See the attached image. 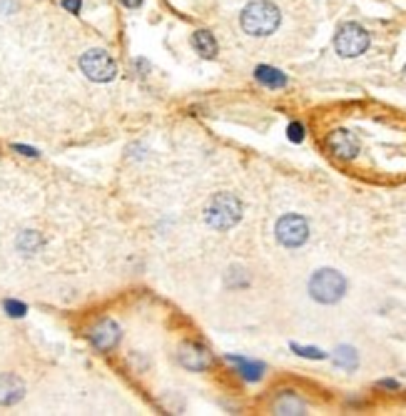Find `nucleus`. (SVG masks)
Returning a JSON list of instances; mask_svg holds the SVG:
<instances>
[{
  "mask_svg": "<svg viewBox=\"0 0 406 416\" xmlns=\"http://www.w3.org/2000/svg\"><path fill=\"white\" fill-rule=\"evenodd\" d=\"M279 20H282V13H279L274 3H270V0H252L242 10L240 23L245 33L255 35V38H265V35H272L279 28Z\"/></svg>",
  "mask_w": 406,
  "mask_h": 416,
  "instance_id": "f257e3e1",
  "label": "nucleus"
},
{
  "mask_svg": "<svg viewBox=\"0 0 406 416\" xmlns=\"http://www.w3.org/2000/svg\"><path fill=\"white\" fill-rule=\"evenodd\" d=\"M242 217V202L232 192H217L210 200L205 212V220L215 230H230L240 222Z\"/></svg>",
  "mask_w": 406,
  "mask_h": 416,
  "instance_id": "f03ea898",
  "label": "nucleus"
},
{
  "mask_svg": "<svg viewBox=\"0 0 406 416\" xmlns=\"http://www.w3.org/2000/svg\"><path fill=\"white\" fill-rule=\"evenodd\" d=\"M347 292V279L337 270H319L309 279V294L322 304H334Z\"/></svg>",
  "mask_w": 406,
  "mask_h": 416,
  "instance_id": "7ed1b4c3",
  "label": "nucleus"
},
{
  "mask_svg": "<svg viewBox=\"0 0 406 416\" xmlns=\"http://www.w3.org/2000/svg\"><path fill=\"white\" fill-rule=\"evenodd\" d=\"M334 48L342 58H357L369 48V33L359 23H344L334 38Z\"/></svg>",
  "mask_w": 406,
  "mask_h": 416,
  "instance_id": "20e7f679",
  "label": "nucleus"
},
{
  "mask_svg": "<svg viewBox=\"0 0 406 416\" xmlns=\"http://www.w3.org/2000/svg\"><path fill=\"white\" fill-rule=\"evenodd\" d=\"M80 70L88 75L93 83H110V80L118 75V65L110 58L105 50H88V53L80 58Z\"/></svg>",
  "mask_w": 406,
  "mask_h": 416,
  "instance_id": "39448f33",
  "label": "nucleus"
},
{
  "mask_svg": "<svg viewBox=\"0 0 406 416\" xmlns=\"http://www.w3.org/2000/svg\"><path fill=\"white\" fill-rule=\"evenodd\" d=\"M277 240L282 242L284 247H302L309 237V225L304 217L299 215H284L282 220L277 222Z\"/></svg>",
  "mask_w": 406,
  "mask_h": 416,
  "instance_id": "423d86ee",
  "label": "nucleus"
},
{
  "mask_svg": "<svg viewBox=\"0 0 406 416\" xmlns=\"http://www.w3.org/2000/svg\"><path fill=\"white\" fill-rule=\"evenodd\" d=\"M177 357H180L182 367L190 369V372H205V369L212 367V354L202 344H195V342L182 344Z\"/></svg>",
  "mask_w": 406,
  "mask_h": 416,
  "instance_id": "0eeeda50",
  "label": "nucleus"
},
{
  "mask_svg": "<svg viewBox=\"0 0 406 416\" xmlns=\"http://www.w3.org/2000/svg\"><path fill=\"white\" fill-rule=\"evenodd\" d=\"M327 147L339 160H354L359 155V140L349 130H334V133H329Z\"/></svg>",
  "mask_w": 406,
  "mask_h": 416,
  "instance_id": "6e6552de",
  "label": "nucleus"
},
{
  "mask_svg": "<svg viewBox=\"0 0 406 416\" xmlns=\"http://www.w3.org/2000/svg\"><path fill=\"white\" fill-rule=\"evenodd\" d=\"M90 342H93V347L100 349V352H110V349H115L120 342V327L113 319H103V322L95 324L93 332H90Z\"/></svg>",
  "mask_w": 406,
  "mask_h": 416,
  "instance_id": "1a4fd4ad",
  "label": "nucleus"
},
{
  "mask_svg": "<svg viewBox=\"0 0 406 416\" xmlns=\"http://www.w3.org/2000/svg\"><path fill=\"white\" fill-rule=\"evenodd\" d=\"M25 397V384L15 374L0 377V407H13Z\"/></svg>",
  "mask_w": 406,
  "mask_h": 416,
  "instance_id": "9d476101",
  "label": "nucleus"
},
{
  "mask_svg": "<svg viewBox=\"0 0 406 416\" xmlns=\"http://www.w3.org/2000/svg\"><path fill=\"white\" fill-rule=\"evenodd\" d=\"M272 409H274V414H304V402L297 397V394H292V392H284V394H279L277 399H274V404H272Z\"/></svg>",
  "mask_w": 406,
  "mask_h": 416,
  "instance_id": "9b49d317",
  "label": "nucleus"
},
{
  "mask_svg": "<svg viewBox=\"0 0 406 416\" xmlns=\"http://www.w3.org/2000/svg\"><path fill=\"white\" fill-rule=\"evenodd\" d=\"M192 45H195V50L202 55V58H215L217 55V40L215 35L210 33V30H197L195 35H192Z\"/></svg>",
  "mask_w": 406,
  "mask_h": 416,
  "instance_id": "f8f14e48",
  "label": "nucleus"
},
{
  "mask_svg": "<svg viewBox=\"0 0 406 416\" xmlns=\"http://www.w3.org/2000/svg\"><path fill=\"white\" fill-rule=\"evenodd\" d=\"M255 78L260 80L265 88H272V90L284 88V85H287V75L279 73L277 68H270V65H260V68L255 70Z\"/></svg>",
  "mask_w": 406,
  "mask_h": 416,
  "instance_id": "ddd939ff",
  "label": "nucleus"
},
{
  "mask_svg": "<svg viewBox=\"0 0 406 416\" xmlns=\"http://www.w3.org/2000/svg\"><path fill=\"white\" fill-rule=\"evenodd\" d=\"M230 362L235 364L237 369H240V374L245 379H250V382H257V379L262 377V372H265V364H257V362H247V359L242 357H230Z\"/></svg>",
  "mask_w": 406,
  "mask_h": 416,
  "instance_id": "4468645a",
  "label": "nucleus"
},
{
  "mask_svg": "<svg viewBox=\"0 0 406 416\" xmlns=\"http://www.w3.org/2000/svg\"><path fill=\"white\" fill-rule=\"evenodd\" d=\"M43 247V237L38 235V232L28 230V232H20L18 237V250L23 252V255H35V252Z\"/></svg>",
  "mask_w": 406,
  "mask_h": 416,
  "instance_id": "2eb2a0df",
  "label": "nucleus"
},
{
  "mask_svg": "<svg viewBox=\"0 0 406 416\" xmlns=\"http://www.w3.org/2000/svg\"><path fill=\"white\" fill-rule=\"evenodd\" d=\"M334 364H337V367L349 369V372H352V369H357L359 357H357V352H354L352 347H347V344H344V347H339L337 352H334Z\"/></svg>",
  "mask_w": 406,
  "mask_h": 416,
  "instance_id": "dca6fc26",
  "label": "nucleus"
},
{
  "mask_svg": "<svg viewBox=\"0 0 406 416\" xmlns=\"http://www.w3.org/2000/svg\"><path fill=\"white\" fill-rule=\"evenodd\" d=\"M3 307H5V312H8L10 317H23V314L28 312V307H25V304L13 302V299H8V302H5Z\"/></svg>",
  "mask_w": 406,
  "mask_h": 416,
  "instance_id": "f3484780",
  "label": "nucleus"
},
{
  "mask_svg": "<svg viewBox=\"0 0 406 416\" xmlns=\"http://www.w3.org/2000/svg\"><path fill=\"white\" fill-rule=\"evenodd\" d=\"M292 349L297 354H302V357H309V359H324V357H327V354L319 352V349H314V347L309 349V347H299V344H292Z\"/></svg>",
  "mask_w": 406,
  "mask_h": 416,
  "instance_id": "a211bd4d",
  "label": "nucleus"
},
{
  "mask_svg": "<svg viewBox=\"0 0 406 416\" xmlns=\"http://www.w3.org/2000/svg\"><path fill=\"white\" fill-rule=\"evenodd\" d=\"M287 133H289V140L292 142H302L304 140V125L302 123H292Z\"/></svg>",
  "mask_w": 406,
  "mask_h": 416,
  "instance_id": "6ab92c4d",
  "label": "nucleus"
},
{
  "mask_svg": "<svg viewBox=\"0 0 406 416\" xmlns=\"http://www.w3.org/2000/svg\"><path fill=\"white\" fill-rule=\"evenodd\" d=\"M63 8H65V10H70V13L78 15V13H80V8H83V0H63Z\"/></svg>",
  "mask_w": 406,
  "mask_h": 416,
  "instance_id": "aec40b11",
  "label": "nucleus"
},
{
  "mask_svg": "<svg viewBox=\"0 0 406 416\" xmlns=\"http://www.w3.org/2000/svg\"><path fill=\"white\" fill-rule=\"evenodd\" d=\"M15 150H18V152H23V155H30V157H35V155H38V152H35V150H33V147H23V145H15Z\"/></svg>",
  "mask_w": 406,
  "mask_h": 416,
  "instance_id": "412c9836",
  "label": "nucleus"
},
{
  "mask_svg": "<svg viewBox=\"0 0 406 416\" xmlns=\"http://www.w3.org/2000/svg\"><path fill=\"white\" fill-rule=\"evenodd\" d=\"M120 3H123L125 8H130V10H133V8H140V5H142V0H120Z\"/></svg>",
  "mask_w": 406,
  "mask_h": 416,
  "instance_id": "4be33fe9",
  "label": "nucleus"
},
{
  "mask_svg": "<svg viewBox=\"0 0 406 416\" xmlns=\"http://www.w3.org/2000/svg\"><path fill=\"white\" fill-rule=\"evenodd\" d=\"M382 387H387V389H397L399 384H397V382H382Z\"/></svg>",
  "mask_w": 406,
  "mask_h": 416,
  "instance_id": "5701e85b",
  "label": "nucleus"
}]
</instances>
